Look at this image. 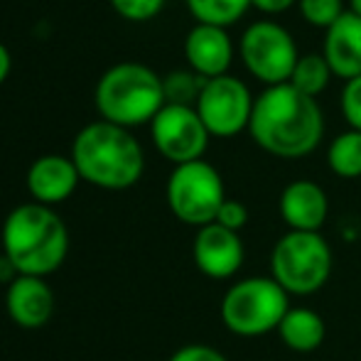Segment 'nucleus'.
Here are the masks:
<instances>
[{"mask_svg":"<svg viewBox=\"0 0 361 361\" xmlns=\"http://www.w3.org/2000/svg\"><path fill=\"white\" fill-rule=\"evenodd\" d=\"M251 138L266 152L286 160L305 157L319 145L324 116L317 99L290 84L268 86L253 104Z\"/></svg>","mask_w":361,"mask_h":361,"instance_id":"obj_1","label":"nucleus"},{"mask_svg":"<svg viewBox=\"0 0 361 361\" xmlns=\"http://www.w3.org/2000/svg\"><path fill=\"white\" fill-rule=\"evenodd\" d=\"M69 253V231L52 207H15L3 224V256L18 276L44 278L64 263Z\"/></svg>","mask_w":361,"mask_h":361,"instance_id":"obj_2","label":"nucleus"},{"mask_svg":"<svg viewBox=\"0 0 361 361\" xmlns=\"http://www.w3.org/2000/svg\"><path fill=\"white\" fill-rule=\"evenodd\" d=\"M72 160L79 177L101 190H128L143 177L145 155L128 128L96 121L76 133Z\"/></svg>","mask_w":361,"mask_h":361,"instance_id":"obj_3","label":"nucleus"},{"mask_svg":"<svg viewBox=\"0 0 361 361\" xmlns=\"http://www.w3.org/2000/svg\"><path fill=\"white\" fill-rule=\"evenodd\" d=\"M96 109L101 121H109L121 128L152 123L162 111L165 86L162 79L145 64L123 62L111 67L96 84Z\"/></svg>","mask_w":361,"mask_h":361,"instance_id":"obj_4","label":"nucleus"},{"mask_svg":"<svg viewBox=\"0 0 361 361\" xmlns=\"http://www.w3.org/2000/svg\"><path fill=\"white\" fill-rule=\"evenodd\" d=\"M332 273V248L319 231H288L271 253V278L288 295H312Z\"/></svg>","mask_w":361,"mask_h":361,"instance_id":"obj_5","label":"nucleus"},{"mask_svg":"<svg viewBox=\"0 0 361 361\" xmlns=\"http://www.w3.org/2000/svg\"><path fill=\"white\" fill-rule=\"evenodd\" d=\"M288 310V293L273 278H243L224 295L221 322L238 337H261L281 327Z\"/></svg>","mask_w":361,"mask_h":361,"instance_id":"obj_6","label":"nucleus"},{"mask_svg":"<svg viewBox=\"0 0 361 361\" xmlns=\"http://www.w3.org/2000/svg\"><path fill=\"white\" fill-rule=\"evenodd\" d=\"M224 202H226L224 180L214 165L204 160L175 165L167 180V204L182 224L197 228L209 226L216 221Z\"/></svg>","mask_w":361,"mask_h":361,"instance_id":"obj_7","label":"nucleus"},{"mask_svg":"<svg viewBox=\"0 0 361 361\" xmlns=\"http://www.w3.org/2000/svg\"><path fill=\"white\" fill-rule=\"evenodd\" d=\"M241 59L246 69L266 86L288 84L300 54L293 35L271 20L253 23L241 37Z\"/></svg>","mask_w":361,"mask_h":361,"instance_id":"obj_8","label":"nucleus"},{"mask_svg":"<svg viewBox=\"0 0 361 361\" xmlns=\"http://www.w3.org/2000/svg\"><path fill=\"white\" fill-rule=\"evenodd\" d=\"M251 91L236 76H216L207 79L200 99H197V114L207 126L209 135L214 138H233L243 128H248L253 114Z\"/></svg>","mask_w":361,"mask_h":361,"instance_id":"obj_9","label":"nucleus"},{"mask_svg":"<svg viewBox=\"0 0 361 361\" xmlns=\"http://www.w3.org/2000/svg\"><path fill=\"white\" fill-rule=\"evenodd\" d=\"M150 128L157 152L175 165L202 160L212 138L195 106L165 104L152 118Z\"/></svg>","mask_w":361,"mask_h":361,"instance_id":"obj_10","label":"nucleus"},{"mask_svg":"<svg viewBox=\"0 0 361 361\" xmlns=\"http://www.w3.org/2000/svg\"><path fill=\"white\" fill-rule=\"evenodd\" d=\"M192 256L195 263L207 278L214 281H226V278L236 276L238 268L243 266V241L236 231L209 224L202 226L195 236V246H192Z\"/></svg>","mask_w":361,"mask_h":361,"instance_id":"obj_11","label":"nucleus"},{"mask_svg":"<svg viewBox=\"0 0 361 361\" xmlns=\"http://www.w3.org/2000/svg\"><path fill=\"white\" fill-rule=\"evenodd\" d=\"M5 310L15 324L25 329H39L54 314V293L44 278L18 276L5 293Z\"/></svg>","mask_w":361,"mask_h":361,"instance_id":"obj_12","label":"nucleus"},{"mask_svg":"<svg viewBox=\"0 0 361 361\" xmlns=\"http://www.w3.org/2000/svg\"><path fill=\"white\" fill-rule=\"evenodd\" d=\"M79 180V170H76L72 157L42 155L27 170V192L37 204L52 207L69 200Z\"/></svg>","mask_w":361,"mask_h":361,"instance_id":"obj_13","label":"nucleus"},{"mask_svg":"<svg viewBox=\"0 0 361 361\" xmlns=\"http://www.w3.org/2000/svg\"><path fill=\"white\" fill-rule=\"evenodd\" d=\"M185 57L192 72L200 74L202 79H216L231 67L233 44L224 27L195 25L185 39Z\"/></svg>","mask_w":361,"mask_h":361,"instance_id":"obj_14","label":"nucleus"},{"mask_svg":"<svg viewBox=\"0 0 361 361\" xmlns=\"http://www.w3.org/2000/svg\"><path fill=\"white\" fill-rule=\"evenodd\" d=\"M329 202L312 180H295L281 195V216L290 231H319L327 221Z\"/></svg>","mask_w":361,"mask_h":361,"instance_id":"obj_15","label":"nucleus"},{"mask_svg":"<svg viewBox=\"0 0 361 361\" xmlns=\"http://www.w3.org/2000/svg\"><path fill=\"white\" fill-rule=\"evenodd\" d=\"M324 59L334 76L352 81L361 76V18L352 10L342 15L324 37Z\"/></svg>","mask_w":361,"mask_h":361,"instance_id":"obj_16","label":"nucleus"},{"mask_svg":"<svg viewBox=\"0 0 361 361\" xmlns=\"http://www.w3.org/2000/svg\"><path fill=\"white\" fill-rule=\"evenodd\" d=\"M324 319L310 307H290L278 327V337L288 349L307 354L324 342Z\"/></svg>","mask_w":361,"mask_h":361,"instance_id":"obj_17","label":"nucleus"},{"mask_svg":"<svg viewBox=\"0 0 361 361\" xmlns=\"http://www.w3.org/2000/svg\"><path fill=\"white\" fill-rule=\"evenodd\" d=\"M327 165L337 177H361V130H347L337 135L327 150Z\"/></svg>","mask_w":361,"mask_h":361,"instance_id":"obj_18","label":"nucleus"},{"mask_svg":"<svg viewBox=\"0 0 361 361\" xmlns=\"http://www.w3.org/2000/svg\"><path fill=\"white\" fill-rule=\"evenodd\" d=\"M187 8L195 15L197 25H214L224 27L238 23L246 15L248 8H253L251 0H187Z\"/></svg>","mask_w":361,"mask_h":361,"instance_id":"obj_19","label":"nucleus"},{"mask_svg":"<svg viewBox=\"0 0 361 361\" xmlns=\"http://www.w3.org/2000/svg\"><path fill=\"white\" fill-rule=\"evenodd\" d=\"M332 76L334 74H332V69H329L324 54L312 52V54H302V57L298 59V64H295L293 76H290L288 84L295 86L298 91H302V94L317 99V96L327 89V84H329Z\"/></svg>","mask_w":361,"mask_h":361,"instance_id":"obj_20","label":"nucleus"},{"mask_svg":"<svg viewBox=\"0 0 361 361\" xmlns=\"http://www.w3.org/2000/svg\"><path fill=\"white\" fill-rule=\"evenodd\" d=\"M204 81L207 79H202L195 72H172L167 79H162L165 101L177 106H197V99H200L202 89H204Z\"/></svg>","mask_w":361,"mask_h":361,"instance_id":"obj_21","label":"nucleus"},{"mask_svg":"<svg viewBox=\"0 0 361 361\" xmlns=\"http://www.w3.org/2000/svg\"><path fill=\"white\" fill-rule=\"evenodd\" d=\"M300 13L310 25L329 30L347 10L342 0H300Z\"/></svg>","mask_w":361,"mask_h":361,"instance_id":"obj_22","label":"nucleus"},{"mask_svg":"<svg viewBox=\"0 0 361 361\" xmlns=\"http://www.w3.org/2000/svg\"><path fill=\"white\" fill-rule=\"evenodd\" d=\"M111 5H114V10L123 20L145 23V20H152L160 13L165 0H111Z\"/></svg>","mask_w":361,"mask_h":361,"instance_id":"obj_23","label":"nucleus"},{"mask_svg":"<svg viewBox=\"0 0 361 361\" xmlns=\"http://www.w3.org/2000/svg\"><path fill=\"white\" fill-rule=\"evenodd\" d=\"M342 111L352 130H361V76L347 81L342 91Z\"/></svg>","mask_w":361,"mask_h":361,"instance_id":"obj_24","label":"nucleus"},{"mask_svg":"<svg viewBox=\"0 0 361 361\" xmlns=\"http://www.w3.org/2000/svg\"><path fill=\"white\" fill-rule=\"evenodd\" d=\"M214 224H219V226H224V228H228V231H236L238 233L248 224L246 204H243V202H238V200H226L221 204V209H219Z\"/></svg>","mask_w":361,"mask_h":361,"instance_id":"obj_25","label":"nucleus"},{"mask_svg":"<svg viewBox=\"0 0 361 361\" xmlns=\"http://www.w3.org/2000/svg\"><path fill=\"white\" fill-rule=\"evenodd\" d=\"M170 361H228L219 349L207 347V344H187V347L177 349L170 357Z\"/></svg>","mask_w":361,"mask_h":361,"instance_id":"obj_26","label":"nucleus"},{"mask_svg":"<svg viewBox=\"0 0 361 361\" xmlns=\"http://www.w3.org/2000/svg\"><path fill=\"white\" fill-rule=\"evenodd\" d=\"M253 8L263 10V13H286L295 0H251Z\"/></svg>","mask_w":361,"mask_h":361,"instance_id":"obj_27","label":"nucleus"},{"mask_svg":"<svg viewBox=\"0 0 361 361\" xmlns=\"http://www.w3.org/2000/svg\"><path fill=\"white\" fill-rule=\"evenodd\" d=\"M10 67H13V59H10V52H8V47H5V44L0 42V84H3V81L8 79V74H10Z\"/></svg>","mask_w":361,"mask_h":361,"instance_id":"obj_28","label":"nucleus"},{"mask_svg":"<svg viewBox=\"0 0 361 361\" xmlns=\"http://www.w3.org/2000/svg\"><path fill=\"white\" fill-rule=\"evenodd\" d=\"M15 278H18V271L13 268V263H10L5 256H0V281L8 283V286H10V283H13Z\"/></svg>","mask_w":361,"mask_h":361,"instance_id":"obj_29","label":"nucleus"},{"mask_svg":"<svg viewBox=\"0 0 361 361\" xmlns=\"http://www.w3.org/2000/svg\"><path fill=\"white\" fill-rule=\"evenodd\" d=\"M349 5H352V13H357L361 18V0H349Z\"/></svg>","mask_w":361,"mask_h":361,"instance_id":"obj_30","label":"nucleus"}]
</instances>
